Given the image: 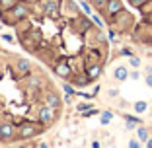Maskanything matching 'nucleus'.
I'll use <instances>...</instances> for the list:
<instances>
[{
    "label": "nucleus",
    "mask_w": 152,
    "mask_h": 148,
    "mask_svg": "<svg viewBox=\"0 0 152 148\" xmlns=\"http://www.w3.org/2000/svg\"><path fill=\"white\" fill-rule=\"evenodd\" d=\"M2 16H4L6 23L14 26V23H18V22H22V20H26V18L31 16V6L27 4V2H16L10 10L2 12Z\"/></svg>",
    "instance_id": "obj_1"
},
{
    "label": "nucleus",
    "mask_w": 152,
    "mask_h": 148,
    "mask_svg": "<svg viewBox=\"0 0 152 148\" xmlns=\"http://www.w3.org/2000/svg\"><path fill=\"white\" fill-rule=\"evenodd\" d=\"M41 133V127H37L35 123L31 121H23L20 123L18 127V136L20 139H33V136H37Z\"/></svg>",
    "instance_id": "obj_2"
},
{
    "label": "nucleus",
    "mask_w": 152,
    "mask_h": 148,
    "mask_svg": "<svg viewBox=\"0 0 152 148\" xmlns=\"http://www.w3.org/2000/svg\"><path fill=\"white\" fill-rule=\"evenodd\" d=\"M43 14L51 20H57L61 16V2L58 0H43V6H41Z\"/></svg>",
    "instance_id": "obj_3"
},
{
    "label": "nucleus",
    "mask_w": 152,
    "mask_h": 148,
    "mask_svg": "<svg viewBox=\"0 0 152 148\" xmlns=\"http://www.w3.org/2000/svg\"><path fill=\"white\" fill-rule=\"evenodd\" d=\"M57 117V109L51 107L49 103H45L43 107H39V113H37V119H39L41 125H51Z\"/></svg>",
    "instance_id": "obj_4"
},
{
    "label": "nucleus",
    "mask_w": 152,
    "mask_h": 148,
    "mask_svg": "<svg viewBox=\"0 0 152 148\" xmlns=\"http://www.w3.org/2000/svg\"><path fill=\"white\" fill-rule=\"evenodd\" d=\"M39 41H41V33L37 31V29H29V31L23 35L22 43L27 51H35V47L39 45Z\"/></svg>",
    "instance_id": "obj_5"
},
{
    "label": "nucleus",
    "mask_w": 152,
    "mask_h": 148,
    "mask_svg": "<svg viewBox=\"0 0 152 148\" xmlns=\"http://www.w3.org/2000/svg\"><path fill=\"white\" fill-rule=\"evenodd\" d=\"M14 135H16V127H14V123H10V121L0 123V139L4 140V142H12Z\"/></svg>",
    "instance_id": "obj_6"
},
{
    "label": "nucleus",
    "mask_w": 152,
    "mask_h": 148,
    "mask_svg": "<svg viewBox=\"0 0 152 148\" xmlns=\"http://www.w3.org/2000/svg\"><path fill=\"white\" fill-rule=\"evenodd\" d=\"M121 10H123V0H107V4H105V8H103V14L109 16V18H113V16H117Z\"/></svg>",
    "instance_id": "obj_7"
},
{
    "label": "nucleus",
    "mask_w": 152,
    "mask_h": 148,
    "mask_svg": "<svg viewBox=\"0 0 152 148\" xmlns=\"http://www.w3.org/2000/svg\"><path fill=\"white\" fill-rule=\"evenodd\" d=\"M55 74H57V76H61V78H68L72 74L70 66H68V63L64 61V58H61V61L55 64Z\"/></svg>",
    "instance_id": "obj_8"
},
{
    "label": "nucleus",
    "mask_w": 152,
    "mask_h": 148,
    "mask_svg": "<svg viewBox=\"0 0 152 148\" xmlns=\"http://www.w3.org/2000/svg\"><path fill=\"white\" fill-rule=\"evenodd\" d=\"M99 74H102V64L96 61V63H88V66H86V76L90 78V82L92 80H98Z\"/></svg>",
    "instance_id": "obj_9"
},
{
    "label": "nucleus",
    "mask_w": 152,
    "mask_h": 148,
    "mask_svg": "<svg viewBox=\"0 0 152 148\" xmlns=\"http://www.w3.org/2000/svg\"><path fill=\"white\" fill-rule=\"evenodd\" d=\"M72 26L78 29V33H86L88 29H92L90 22H88V20H84V18H80V16H74V22H72ZM76 29H74V31H76Z\"/></svg>",
    "instance_id": "obj_10"
},
{
    "label": "nucleus",
    "mask_w": 152,
    "mask_h": 148,
    "mask_svg": "<svg viewBox=\"0 0 152 148\" xmlns=\"http://www.w3.org/2000/svg\"><path fill=\"white\" fill-rule=\"evenodd\" d=\"M16 70H18L22 76H27L29 70H31V63H29L27 58H18V61H16Z\"/></svg>",
    "instance_id": "obj_11"
},
{
    "label": "nucleus",
    "mask_w": 152,
    "mask_h": 148,
    "mask_svg": "<svg viewBox=\"0 0 152 148\" xmlns=\"http://www.w3.org/2000/svg\"><path fill=\"white\" fill-rule=\"evenodd\" d=\"M113 76H115L117 82H125L127 78H129V68L127 66H117L115 70H113Z\"/></svg>",
    "instance_id": "obj_12"
},
{
    "label": "nucleus",
    "mask_w": 152,
    "mask_h": 148,
    "mask_svg": "<svg viewBox=\"0 0 152 148\" xmlns=\"http://www.w3.org/2000/svg\"><path fill=\"white\" fill-rule=\"evenodd\" d=\"M45 103H49L51 107L58 109V107H61V98H58V96H55V94H47V98H45Z\"/></svg>",
    "instance_id": "obj_13"
},
{
    "label": "nucleus",
    "mask_w": 152,
    "mask_h": 148,
    "mask_svg": "<svg viewBox=\"0 0 152 148\" xmlns=\"http://www.w3.org/2000/svg\"><path fill=\"white\" fill-rule=\"evenodd\" d=\"M74 84L78 86V88H84V86L90 84V78L86 76V74H80V76H74Z\"/></svg>",
    "instance_id": "obj_14"
},
{
    "label": "nucleus",
    "mask_w": 152,
    "mask_h": 148,
    "mask_svg": "<svg viewBox=\"0 0 152 148\" xmlns=\"http://www.w3.org/2000/svg\"><path fill=\"white\" fill-rule=\"evenodd\" d=\"M137 139H139L140 142H146L148 140V129L146 127H139V129H137Z\"/></svg>",
    "instance_id": "obj_15"
},
{
    "label": "nucleus",
    "mask_w": 152,
    "mask_h": 148,
    "mask_svg": "<svg viewBox=\"0 0 152 148\" xmlns=\"http://www.w3.org/2000/svg\"><path fill=\"white\" fill-rule=\"evenodd\" d=\"M111 119H113L111 111H102V113H99V123H102V125H107Z\"/></svg>",
    "instance_id": "obj_16"
},
{
    "label": "nucleus",
    "mask_w": 152,
    "mask_h": 148,
    "mask_svg": "<svg viewBox=\"0 0 152 148\" xmlns=\"http://www.w3.org/2000/svg\"><path fill=\"white\" fill-rule=\"evenodd\" d=\"M18 0H0V12H6V10H10L14 4H16Z\"/></svg>",
    "instance_id": "obj_17"
},
{
    "label": "nucleus",
    "mask_w": 152,
    "mask_h": 148,
    "mask_svg": "<svg viewBox=\"0 0 152 148\" xmlns=\"http://www.w3.org/2000/svg\"><path fill=\"white\" fill-rule=\"evenodd\" d=\"M64 6L68 8V14H70V16H78V8H76V4L72 0H64Z\"/></svg>",
    "instance_id": "obj_18"
},
{
    "label": "nucleus",
    "mask_w": 152,
    "mask_h": 148,
    "mask_svg": "<svg viewBox=\"0 0 152 148\" xmlns=\"http://www.w3.org/2000/svg\"><path fill=\"white\" fill-rule=\"evenodd\" d=\"M134 111H137V113H144V111H146V109H148V103L146 101H142V99H140V101H137V103H134Z\"/></svg>",
    "instance_id": "obj_19"
},
{
    "label": "nucleus",
    "mask_w": 152,
    "mask_h": 148,
    "mask_svg": "<svg viewBox=\"0 0 152 148\" xmlns=\"http://www.w3.org/2000/svg\"><path fill=\"white\" fill-rule=\"evenodd\" d=\"M105 4H107V0H92V6L102 10V12H103V8H105Z\"/></svg>",
    "instance_id": "obj_20"
},
{
    "label": "nucleus",
    "mask_w": 152,
    "mask_h": 148,
    "mask_svg": "<svg viewBox=\"0 0 152 148\" xmlns=\"http://www.w3.org/2000/svg\"><path fill=\"white\" fill-rule=\"evenodd\" d=\"M129 66L131 68H140V58L139 57H131L129 58Z\"/></svg>",
    "instance_id": "obj_21"
},
{
    "label": "nucleus",
    "mask_w": 152,
    "mask_h": 148,
    "mask_svg": "<svg viewBox=\"0 0 152 148\" xmlns=\"http://www.w3.org/2000/svg\"><path fill=\"white\" fill-rule=\"evenodd\" d=\"M146 2H148V0H129V4H131V6H134V8H142Z\"/></svg>",
    "instance_id": "obj_22"
},
{
    "label": "nucleus",
    "mask_w": 152,
    "mask_h": 148,
    "mask_svg": "<svg viewBox=\"0 0 152 148\" xmlns=\"http://www.w3.org/2000/svg\"><path fill=\"white\" fill-rule=\"evenodd\" d=\"M63 90L66 92V96H74V94H76L74 86H70V84H63Z\"/></svg>",
    "instance_id": "obj_23"
},
{
    "label": "nucleus",
    "mask_w": 152,
    "mask_h": 148,
    "mask_svg": "<svg viewBox=\"0 0 152 148\" xmlns=\"http://www.w3.org/2000/svg\"><path fill=\"white\" fill-rule=\"evenodd\" d=\"M76 109H78L80 113H86L88 109H92V105H90V103H78V105H76Z\"/></svg>",
    "instance_id": "obj_24"
},
{
    "label": "nucleus",
    "mask_w": 152,
    "mask_h": 148,
    "mask_svg": "<svg viewBox=\"0 0 152 148\" xmlns=\"http://www.w3.org/2000/svg\"><path fill=\"white\" fill-rule=\"evenodd\" d=\"M39 84H41V78L39 76H31V78H29V86H31V88H37Z\"/></svg>",
    "instance_id": "obj_25"
},
{
    "label": "nucleus",
    "mask_w": 152,
    "mask_h": 148,
    "mask_svg": "<svg viewBox=\"0 0 152 148\" xmlns=\"http://www.w3.org/2000/svg\"><path fill=\"white\" fill-rule=\"evenodd\" d=\"M90 18H92V20H94V22H96V26H98V27H103V22H102V20H99V18H98V16H96V14H94V12L90 14Z\"/></svg>",
    "instance_id": "obj_26"
},
{
    "label": "nucleus",
    "mask_w": 152,
    "mask_h": 148,
    "mask_svg": "<svg viewBox=\"0 0 152 148\" xmlns=\"http://www.w3.org/2000/svg\"><path fill=\"white\" fill-rule=\"evenodd\" d=\"M80 6H82V10H84V12L88 14V16L92 14V8H90V4H88V2H84V0H82V2H80Z\"/></svg>",
    "instance_id": "obj_27"
},
{
    "label": "nucleus",
    "mask_w": 152,
    "mask_h": 148,
    "mask_svg": "<svg viewBox=\"0 0 152 148\" xmlns=\"http://www.w3.org/2000/svg\"><path fill=\"white\" fill-rule=\"evenodd\" d=\"M129 78H131V80H139V78H140V72L134 68L133 72H129Z\"/></svg>",
    "instance_id": "obj_28"
},
{
    "label": "nucleus",
    "mask_w": 152,
    "mask_h": 148,
    "mask_svg": "<svg viewBox=\"0 0 152 148\" xmlns=\"http://www.w3.org/2000/svg\"><path fill=\"white\" fill-rule=\"evenodd\" d=\"M144 82H146L148 88H152V74H146V76H144Z\"/></svg>",
    "instance_id": "obj_29"
},
{
    "label": "nucleus",
    "mask_w": 152,
    "mask_h": 148,
    "mask_svg": "<svg viewBox=\"0 0 152 148\" xmlns=\"http://www.w3.org/2000/svg\"><path fill=\"white\" fill-rule=\"evenodd\" d=\"M129 146H131V148H139V146H140V140H131Z\"/></svg>",
    "instance_id": "obj_30"
},
{
    "label": "nucleus",
    "mask_w": 152,
    "mask_h": 148,
    "mask_svg": "<svg viewBox=\"0 0 152 148\" xmlns=\"http://www.w3.org/2000/svg\"><path fill=\"white\" fill-rule=\"evenodd\" d=\"M117 94H119L117 90H109V98H117Z\"/></svg>",
    "instance_id": "obj_31"
},
{
    "label": "nucleus",
    "mask_w": 152,
    "mask_h": 148,
    "mask_svg": "<svg viewBox=\"0 0 152 148\" xmlns=\"http://www.w3.org/2000/svg\"><path fill=\"white\" fill-rule=\"evenodd\" d=\"M121 55H125V57H129V55H131V51H129V49H121Z\"/></svg>",
    "instance_id": "obj_32"
},
{
    "label": "nucleus",
    "mask_w": 152,
    "mask_h": 148,
    "mask_svg": "<svg viewBox=\"0 0 152 148\" xmlns=\"http://www.w3.org/2000/svg\"><path fill=\"white\" fill-rule=\"evenodd\" d=\"M4 41H8V43H12V41H14V37H12V35H4Z\"/></svg>",
    "instance_id": "obj_33"
},
{
    "label": "nucleus",
    "mask_w": 152,
    "mask_h": 148,
    "mask_svg": "<svg viewBox=\"0 0 152 148\" xmlns=\"http://www.w3.org/2000/svg\"><path fill=\"white\" fill-rule=\"evenodd\" d=\"M146 146H148V148H152V139H148V140H146Z\"/></svg>",
    "instance_id": "obj_34"
},
{
    "label": "nucleus",
    "mask_w": 152,
    "mask_h": 148,
    "mask_svg": "<svg viewBox=\"0 0 152 148\" xmlns=\"http://www.w3.org/2000/svg\"><path fill=\"white\" fill-rule=\"evenodd\" d=\"M18 2H33V0H18Z\"/></svg>",
    "instance_id": "obj_35"
}]
</instances>
